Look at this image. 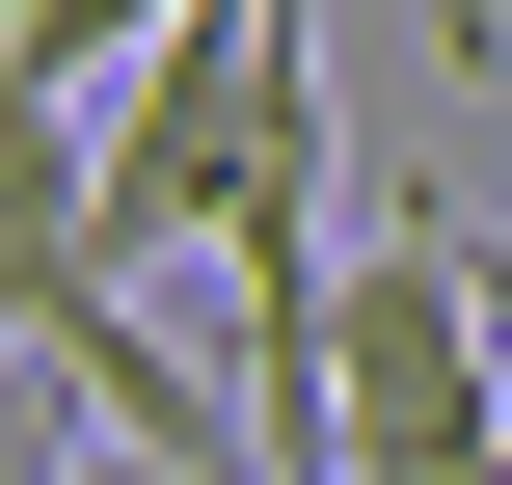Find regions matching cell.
<instances>
[{
	"instance_id": "1",
	"label": "cell",
	"mask_w": 512,
	"mask_h": 485,
	"mask_svg": "<svg viewBox=\"0 0 512 485\" xmlns=\"http://www.w3.org/2000/svg\"><path fill=\"white\" fill-rule=\"evenodd\" d=\"M243 189H324V27H297V0H189V27L108 81V270L216 243Z\"/></svg>"
},
{
	"instance_id": "3",
	"label": "cell",
	"mask_w": 512,
	"mask_h": 485,
	"mask_svg": "<svg viewBox=\"0 0 512 485\" xmlns=\"http://www.w3.org/2000/svg\"><path fill=\"white\" fill-rule=\"evenodd\" d=\"M81 459H108V378H81L27 297H0V485H81Z\"/></svg>"
},
{
	"instance_id": "5",
	"label": "cell",
	"mask_w": 512,
	"mask_h": 485,
	"mask_svg": "<svg viewBox=\"0 0 512 485\" xmlns=\"http://www.w3.org/2000/svg\"><path fill=\"white\" fill-rule=\"evenodd\" d=\"M0 27H27V0H0Z\"/></svg>"
},
{
	"instance_id": "2",
	"label": "cell",
	"mask_w": 512,
	"mask_h": 485,
	"mask_svg": "<svg viewBox=\"0 0 512 485\" xmlns=\"http://www.w3.org/2000/svg\"><path fill=\"white\" fill-rule=\"evenodd\" d=\"M108 270V108L0 27V297H81Z\"/></svg>"
},
{
	"instance_id": "4",
	"label": "cell",
	"mask_w": 512,
	"mask_h": 485,
	"mask_svg": "<svg viewBox=\"0 0 512 485\" xmlns=\"http://www.w3.org/2000/svg\"><path fill=\"white\" fill-rule=\"evenodd\" d=\"M432 54H459V81H512V0H432Z\"/></svg>"
}]
</instances>
